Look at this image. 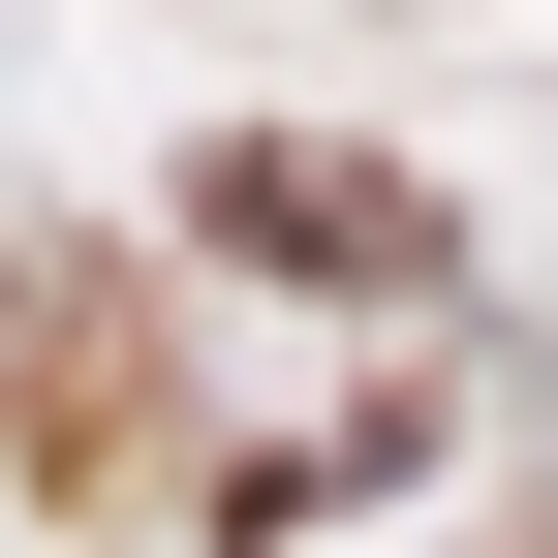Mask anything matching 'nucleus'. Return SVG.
<instances>
[{
	"mask_svg": "<svg viewBox=\"0 0 558 558\" xmlns=\"http://www.w3.org/2000/svg\"><path fill=\"white\" fill-rule=\"evenodd\" d=\"M186 248H248V279H435V186H373V156H186Z\"/></svg>",
	"mask_w": 558,
	"mask_h": 558,
	"instance_id": "f257e3e1",
	"label": "nucleus"
},
{
	"mask_svg": "<svg viewBox=\"0 0 558 558\" xmlns=\"http://www.w3.org/2000/svg\"><path fill=\"white\" fill-rule=\"evenodd\" d=\"M32 435H62V465H124V279H94V248L32 279Z\"/></svg>",
	"mask_w": 558,
	"mask_h": 558,
	"instance_id": "f03ea898",
	"label": "nucleus"
}]
</instances>
